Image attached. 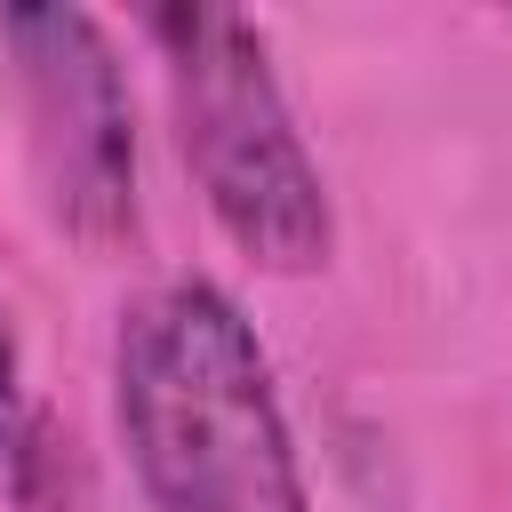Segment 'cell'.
<instances>
[{
    "instance_id": "cell-1",
    "label": "cell",
    "mask_w": 512,
    "mask_h": 512,
    "mask_svg": "<svg viewBox=\"0 0 512 512\" xmlns=\"http://www.w3.org/2000/svg\"><path fill=\"white\" fill-rule=\"evenodd\" d=\"M112 440L144 512H320L248 304L208 272L136 288L104 352Z\"/></svg>"
},
{
    "instance_id": "cell-3",
    "label": "cell",
    "mask_w": 512,
    "mask_h": 512,
    "mask_svg": "<svg viewBox=\"0 0 512 512\" xmlns=\"http://www.w3.org/2000/svg\"><path fill=\"white\" fill-rule=\"evenodd\" d=\"M0 56L24 120V176L56 240L112 256L144 224V160H136V88L112 24L80 0H16L0 8Z\"/></svg>"
},
{
    "instance_id": "cell-2",
    "label": "cell",
    "mask_w": 512,
    "mask_h": 512,
    "mask_svg": "<svg viewBox=\"0 0 512 512\" xmlns=\"http://www.w3.org/2000/svg\"><path fill=\"white\" fill-rule=\"evenodd\" d=\"M136 40L160 64V104L176 160L224 232L232 256H248L272 280L328 272L336 256V200L320 176V152L288 104V80L272 64V40L240 8L168 0L136 16Z\"/></svg>"
},
{
    "instance_id": "cell-4",
    "label": "cell",
    "mask_w": 512,
    "mask_h": 512,
    "mask_svg": "<svg viewBox=\"0 0 512 512\" xmlns=\"http://www.w3.org/2000/svg\"><path fill=\"white\" fill-rule=\"evenodd\" d=\"M0 480L16 488V504H40V488L56 480V440H48V416H40V392H32V368H24V336L0 304Z\"/></svg>"
}]
</instances>
